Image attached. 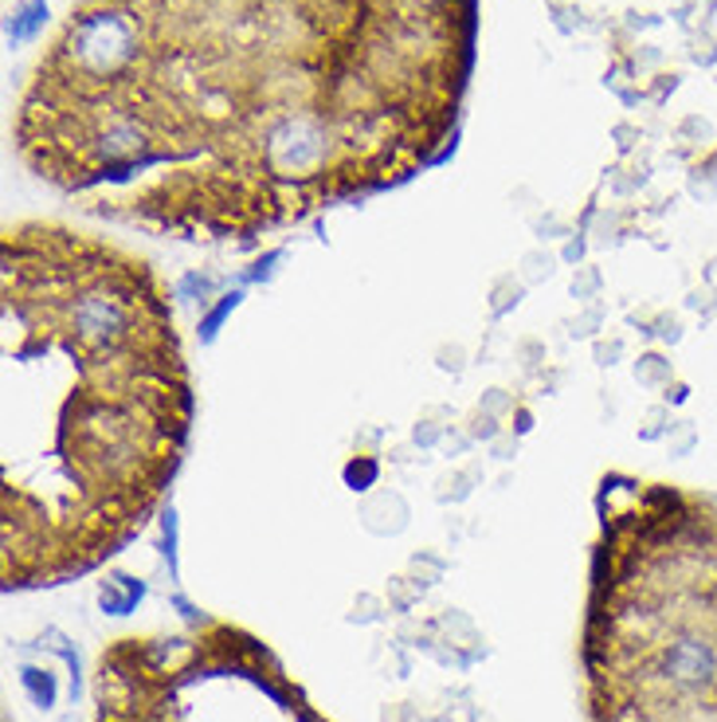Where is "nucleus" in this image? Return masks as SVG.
<instances>
[{
    "label": "nucleus",
    "mask_w": 717,
    "mask_h": 722,
    "mask_svg": "<svg viewBox=\"0 0 717 722\" xmlns=\"http://www.w3.org/2000/svg\"><path fill=\"white\" fill-rule=\"evenodd\" d=\"M475 0H79L20 99V161L91 216L259 240L447 150Z\"/></svg>",
    "instance_id": "nucleus-1"
},
{
    "label": "nucleus",
    "mask_w": 717,
    "mask_h": 722,
    "mask_svg": "<svg viewBox=\"0 0 717 722\" xmlns=\"http://www.w3.org/2000/svg\"><path fill=\"white\" fill-rule=\"evenodd\" d=\"M0 582L63 585L130 546L185 459L192 382L138 251L24 220L0 244Z\"/></svg>",
    "instance_id": "nucleus-2"
},
{
    "label": "nucleus",
    "mask_w": 717,
    "mask_h": 722,
    "mask_svg": "<svg viewBox=\"0 0 717 722\" xmlns=\"http://www.w3.org/2000/svg\"><path fill=\"white\" fill-rule=\"evenodd\" d=\"M580 660L592 722H717V503L604 479Z\"/></svg>",
    "instance_id": "nucleus-3"
}]
</instances>
